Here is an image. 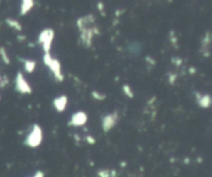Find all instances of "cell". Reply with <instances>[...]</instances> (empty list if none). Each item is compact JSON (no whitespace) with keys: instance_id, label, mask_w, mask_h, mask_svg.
Returning a JSON list of instances; mask_svg holds the SVG:
<instances>
[{"instance_id":"obj_1","label":"cell","mask_w":212,"mask_h":177,"mask_svg":"<svg viewBox=\"0 0 212 177\" xmlns=\"http://www.w3.org/2000/svg\"><path fill=\"white\" fill-rule=\"evenodd\" d=\"M44 63L45 65H47L51 70V72L53 73L55 79L58 82H62L64 80V76L62 75L61 72V64L58 59L53 58L51 56L50 53H46L44 55Z\"/></svg>"},{"instance_id":"obj_2","label":"cell","mask_w":212,"mask_h":177,"mask_svg":"<svg viewBox=\"0 0 212 177\" xmlns=\"http://www.w3.org/2000/svg\"><path fill=\"white\" fill-rule=\"evenodd\" d=\"M42 141H43V129L37 123H34L30 134H29L26 139H25L24 144L28 147H31V148H35V147L40 146Z\"/></svg>"},{"instance_id":"obj_3","label":"cell","mask_w":212,"mask_h":177,"mask_svg":"<svg viewBox=\"0 0 212 177\" xmlns=\"http://www.w3.org/2000/svg\"><path fill=\"white\" fill-rule=\"evenodd\" d=\"M55 32L52 28H46L44 30L40 31V35H38V44L43 45V50H44L45 54L46 53H50L51 46H52V42L54 39Z\"/></svg>"},{"instance_id":"obj_4","label":"cell","mask_w":212,"mask_h":177,"mask_svg":"<svg viewBox=\"0 0 212 177\" xmlns=\"http://www.w3.org/2000/svg\"><path fill=\"white\" fill-rule=\"evenodd\" d=\"M16 90L21 94H30L32 92L30 85L28 84V82L26 81L24 75L22 74V72H18L17 76H16Z\"/></svg>"},{"instance_id":"obj_5","label":"cell","mask_w":212,"mask_h":177,"mask_svg":"<svg viewBox=\"0 0 212 177\" xmlns=\"http://www.w3.org/2000/svg\"><path fill=\"white\" fill-rule=\"evenodd\" d=\"M81 34H80V37H81V42L82 44L84 45L87 48H90L92 45V39H93V35L95 34H99V30L95 27L93 28H90V27H85V28L81 29L80 30Z\"/></svg>"},{"instance_id":"obj_6","label":"cell","mask_w":212,"mask_h":177,"mask_svg":"<svg viewBox=\"0 0 212 177\" xmlns=\"http://www.w3.org/2000/svg\"><path fill=\"white\" fill-rule=\"evenodd\" d=\"M117 120H118V113L116 111L114 113L108 114V115L104 116L103 117V121H101V125H103V129L105 133H108L110 132L115 124L117 123Z\"/></svg>"},{"instance_id":"obj_7","label":"cell","mask_w":212,"mask_h":177,"mask_svg":"<svg viewBox=\"0 0 212 177\" xmlns=\"http://www.w3.org/2000/svg\"><path fill=\"white\" fill-rule=\"evenodd\" d=\"M88 116L84 111H78L74 113L70 117V120L68 122V125L72 127H82L87 122Z\"/></svg>"},{"instance_id":"obj_8","label":"cell","mask_w":212,"mask_h":177,"mask_svg":"<svg viewBox=\"0 0 212 177\" xmlns=\"http://www.w3.org/2000/svg\"><path fill=\"white\" fill-rule=\"evenodd\" d=\"M53 105H54L55 109L57 112H63L65 110L66 106H67V96L66 95H60L58 97H56L53 101Z\"/></svg>"},{"instance_id":"obj_9","label":"cell","mask_w":212,"mask_h":177,"mask_svg":"<svg viewBox=\"0 0 212 177\" xmlns=\"http://www.w3.org/2000/svg\"><path fill=\"white\" fill-rule=\"evenodd\" d=\"M196 94V98H197V102L199 104V106L201 108H204V109H207V108L210 107L211 105V97H210L209 94H204V95H201L199 92H195Z\"/></svg>"},{"instance_id":"obj_10","label":"cell","mask_w":212,"mask_h":177,"mask_svg":"<svg viewBox=\"0 0 212 177\" xmlns=\"http://www.w3.org/2000/svg\"><path fill=\"white\" fill-rule=\"evenodd\" d=\"M33 6H34V1L33 0H23L22 3H21L20 15L25 16Z\"/></svg>"},{"instance_id":"obj_11","label":"cell","mask_w":212,"mask_h":177,"mask_svg":"<svg viewBox=\"0 0 212 177\" xmlns=\"http://www.w3.org/2000/svg\"><path fill=\"white\" fill-rule=\"evenodd\" d=\"M21 61L24 63V68L27 73H33L36 68V61L35 60H30V59H21Z\"/></svg>"},{"instance_id":"obj_12","label":"cell","mask_w":212,"mask_h":177,"mask_svg":"<svg viewBox=\"0 0 212 177\" xmlns=\"http://www.w3.org/2000/svg\"><path fill=\"white\" fill-rule=\"evenodd\" d=\"M5 22H6V24L9 25V27H11V28L16 29V30H18V31H21V30H22V25H21L20 22H19V21H17V20L6 19V20H5Z\"/></svg>"},{"instance_id":"obj_13","label":"cell","mask_w":212,"mask_h":177,"mask_svg":"<svg viewBox=\"0 0 212 177\" xmlns=\"http://www.w3.org/2000/svg\"><path fill=\"white\" fill-rule=\"evenodd\" d=\"M210 36H211V34H210L209 31H207L206 34L204 35V38L203 41H202V49H204V50H205L208 47V45L210 44V41H211V37Z\"/></svg>"},{"instance_id":"obj_14","label":"cell","mask_w":212,"mask_h":177,"mask_svg":"<svg viewBox=\"0 0 212 177\" xmlns=\"http://www.w3.org/2000/svg\"><path fill=\"white\" fill-rule=\"evenodd\" d=\"M0 56L2 57V60H3V61H4V63L9 64L11 60H9V55H7L6 51H5V49L3 48V47H0Z\"/></svg>"},{"instance_id":"obj_15","label":"cell","mask_w":212,"mask_h":177,"mask_svg":"<svg viewBox=\"0 0 212 177\" xmlns=\"http://www.w3.org/2000/svg\"><path fill=\"white\" fill-rule=\"evenodd\" d=\"M122 90H123V92L126 94V96H128V97H130V98L133 97V90H131L130 86H128L127 84H124V85L122 86Z\"/></svg>"},{"instance_id":"obj_16","label":"cell","mask_w":212,"mask_h":177,"mask_svg":"<svg viewBox=\"0 0 212 177\" xmlns=\"http://www.w3.org/2000/svg\"><path fill=\"white\" fill-rule=\"evenodd\" d=\"M91 94H92V97L95 98V100H97V101H104V100L106 98V94L99 93V92L95 91V90H93Z\"/></svg>"},{"instance_id":"obj_17","label":"cell","mask_w":212,"mask_h":177,"mask_svg":"<svg viewBox=\"0 0 212 177\" xmlns=\"http://www.w3.org/2000/svg\"><path fill=\"white\" fill-rule=\"evenodd\" d=\"M99 177H111V171L109 170H101L97 172Z\"/></svg>"},{"instance_id":"obj_18","label":"cell","mask_w":212,"mask_h":177,"mask_svg":"<svg viewBox=\"0 0 212 177\" xmlns=\"http://www.w3.org/2000/svg\"><path fill=\"white\" fill-rule=\"evenodd\" d=\"M176 78H177V75L176 74H170L169 75V82H170L171 85H175Z\"/></svg>"},{"instance_id":"obj_19","label":"cell","mask_w":212,"mask_h":177,"mask_svg":"<svg viewBox=\"0 0 212 177\" xmlns=\"http://www.w3.org/2000/svg\"><path fill=\"white\" fill-rule=\"evenodd\" d=\"M172 62L174 64H175V65H181L182 64V59L181 58H179V57H173L172 58Z\"/></svg>"},{"instance_id":"obj_20","label":"cell","mask_w":212,"mask_h":177,"mask_svg":"<svg viewBox=\"0 0 212 177\" xmlns=\"http://www.w3.org/2000/svg\"><path fill=\"white\" fill-rule=\"evenodd\" d=\"M171 37H170V39H171V42L173 43V45H174V46H175V48H177V47H176V45H177V37L175 36V35H174V31H171Z\"/></svg>"},{"instance_id":"obj_21","label":"cell","mask_w":212,"mask_h":177,"mask_svg":"<svg viewBox=\"0 0 212 177\" xmlns=\"http://www.w3.org/2000/svg\"><path fill=\"white\" fill-rule=\"evenodd\" d=\"M96 6H97V9H99V11H101V15H105V14H104V9H105V4H103V2H101V1H99V2H97V4H96Z\"/></svg>"},{"instance_id":"obj_22","label":"cell","mask_w":212,"mask_h":177,"mask_svg":"<svg viewBox=\"0 0 212 177\" xmlns=\"http://www.w3.org/2000/svg\"><path fill=\"white\" fill-rule=\"evenodd\" d=\"M86 140H87V142L89 143V144H91V145H93L94 143L96 142V140L94 139L93 137H92V136H87V137H86Z\"/></svg>"},{"instance_id":"obj_23","label":"cell","mask_w":212,"mask_h":177,"mask_svg":"<svg viewBox=\"0 0 212 177\" xmlns=\"http://www.w3.org/2000/svg\"><path fill=\"white\" fill-rule=\"evenodd\" d=\"M145 59H146L147 61H149V63H150V64H155V60H154V59H152V58H151L150 56H147Z\"/></svg>"},{"instance_id":"obj_24","label":"cell","mask_w":212,"mask_h":177,"mask_svg":"<svg viewBox=\"0 0 212 177\" xmlns=\"http://www.w3.org/2000/svg\"><path fill=\"white\" fill-rule=\"evenodd\" d=\"M33 177H44V173H43L42 171H37Z\"/></svg>"},{"instance_id":"obj_25","label":"cell","mask_w":212,"mask_h":177,"mask_svg":"<svg viewBox=\"0 0 212 177\" xmlns=\"http://www.w3.org/2000/svg\"><path fill=\"white\" fill-rule=\"evenodd\" d=\"M189 73H190V74H195V73H196V68H189Z\"/></svg>"},{"instance_id":"obj_26","label":"cell","mask_w":212,"mask_h":177,"mask_svg":"<svg viewBox=\"0 0 212 177\" xmlns=\"http://www.w3.org/2000/svg\"><path fill=\"white\" fill-rule=\"evenodd\" d=\"M18 38L20 39V41H21V39L23 41V39H25V36H21V35H18Z\"/></svg>"},{"instance_id":"obj_27","label":"cell","mask_w":212,"mask_h":177,"mask_svg":"<svg viewBox=\"0 0 212 177\" xmlns=\"http://www.w3.org/2000/svg\"><path fill=\"white\" fill-rule=\"evenodd\" d=\"M185 164H188V163H189V159H185Z\"/></svg>"},{"instance_id":"obj_28","label":"cell","mask_w":212,"mask_h":177,"mask_svg":"<svg viewBox=\"0 0 212 177\" xmlns=\"http://www.w3.org/2000/svg\"><path fill=\"white\" fill-rule=\"evenodd\" d=\"M1 79H2V78H1V77H0V83H1Z\"/></svg>"},{"instance_id":"obj_29","label":"cell","mask_w":212,"mask_h":177,"mask_svg":"<svg viewBox=\"0 0 212 177\" xmlns=\"http://www.w3.org/2000/svg\"><path fill=\"white\" fill-rule=\"evenodd\" d=\"M0 98H1V97H0Z\"/></svg>"}]
</instances>
